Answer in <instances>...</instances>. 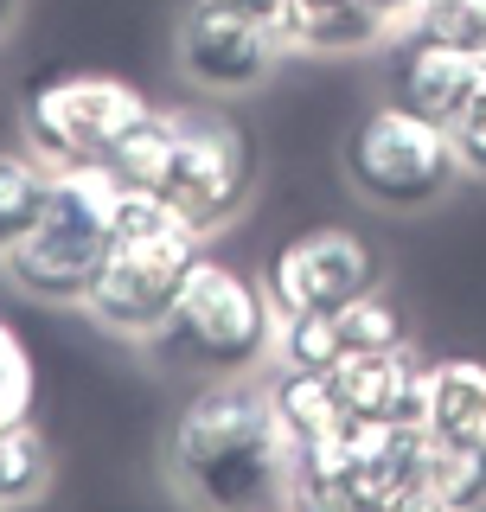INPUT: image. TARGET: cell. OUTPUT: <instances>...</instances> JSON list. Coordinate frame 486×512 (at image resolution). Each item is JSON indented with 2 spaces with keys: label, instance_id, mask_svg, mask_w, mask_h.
Wrapping results in <instances>:
<instances>
[{
  "label": "cell",
  "instance_id": "1",
  "mask_svg": "<svg viewBox=\"0 0 486 512\" xmlns=\"http://www.w3.org/2000/svg\"><path fill=\"white\" fill-rule=\"evenodd\" d=\"M167 461L186 500L199 506H275L288 500V448L256 384H212L180 410L167 436Z\"/></svg>",
  "mask_w": 486,
  "mask_h": 512
},
{
  "label": "cell",
  "instance_id": "2",
  "mask_svg": "<svg viewBox=\"0 0 486 512\" xmlns=\"http://www.w3.org/2000/svg\"><path fill=\"white\" fill-rule=\"evenodd\" d=\"M199 256H205V231H192L167 199H154V192H141V186H122L116 244H109L103 269H96L84 308L96 314V327H109V333H141V340H154V333L167 327L186 276L199 269Z\"/></svg>",
  "mask_w": 486,
  "mask_h": 512
},
{
  "label": "cell",
  "instance_id": "3",
  "mask_svg": "<svg viewBox=\"0 0 486 512\" xmlns=\"http://www.w3.org/2000/svg\"><path fill=\"white\" fill-rule=\"evenodd\" d=\"M116 205L122 180L109 167H52L39 224L7 250V276L32 301H58V308H84L96 269L116 244Z\"/></svg>",
  "mask_w": 486,
  "mask_h": 512
},
{
  "label": "cell",
  "instance_id": "4",
  "mask_svg": "<svg viewBox=\"0 0 486 512\" xmlns=\"http://www.w3.org/2000/svg\"><path fill=\"white\" fill-rule=\"evenodd\" d=\"M160 352L180 365H205V372H250V365L275 359V308L263 282L237 276L231 263L199 256L186 276L180 301H173L167 327L154 333Z\"/></svg>",
  "mask_w": 486,
  "mask_h": 512
},
{
  "label": "cell",
  "instance_id": "5",
  "mask_svg": "<svg viewBox=\"0 0 486 512\" xmlns=\"http://www.w3.org/2000/svg\"><path fill=\"white\" fill-rule=\"evenodd\" d=\"M141 116H148V96L103 71L39 77L20 103L26 148L52 167H109Z\"/></svg>",
  "mask_w": 486,
  "mask_h": 512
},
{
  "label": "cell",
  "instance_id": "6",
  "mask_svg": "<svg viewBox=\"0 0 486 512\" xmlns=\"http://www.w3.org/2000/svg\"><path fill=\"white\" fill-rule=\"evenodd\" d=\"M455 173H461L455 135L403 103L371 109L346 135V180L384 212H423L455 186Z\"/></svg>",
  "mask_w": 486,
  "mask_h": 512
},
{
  "label": "cell",
  "instance_id": "7",
  "mask_svg": "<svg viewBox=\"0 0 486 512\" xmlns=\"http://www.w3.org/2000/svg\"><path fill=\"white\" fill-rule=\"evenodd\" d=\"M167 116H173V148H167V167L154 180V199H167L192 231L212 237L250 199L256 148L237 122L212 116V109H167Z\"/></svg>",
  "mask_w": 486,
  "mask_h": 512
},
{
  "label": "cell",
  "instance_id": "8",
  "mask_svg": "<svg viewBox=\"0 0 486 512\" xmlns=\"http://www.w3.org/2000/svg\"><path fill=\"white\" fill-rule=\"evenodd\" d=\"M378 282H384L378 250H371L359 231H339V224L288 237V244L269 256V269H263V295H269L275 320H288V314H333V308H346V301L371 295Z\"/></svg>",
  "mask_w": 486,
  "mask_h": 512
},
{
  "label": "cell",
  "instance_id": "9",
  "mask_svg": "<svg viewBox=\"0 0 486 512\" xmlns=\"http://www.w3.org/2000/svg\"><path fill=\"white\" fill-rule=\"evenodd\" d=\"M282 58V32L243 20L224 0H199L180 20V64L205 90H256Z\"/></svg>",
  "mask_w": 486,
  "mask_h": 512
},
{
  "label": "cell",
  "instance_id": "10",
  "mask_svg": "<svg viewBox=\"0 0 486 512\" xmlns=\"http://www.w3.org/2000/svg\"><path fill=\"white\" fill-rule=\"evenodd\" d=\"M423 372L429 365L410 359V346H378V352H346L339 365H327L333 378V397H339V416L352 429L365 423H423Z\"/></svg>",
  "mask_w": 486,
  "mask_h": 512
},
{
  "label": "cell",
  "instance_id": "11",
  "mask_svg": "<svg viewBox=\"0 0 486 512\" xmlns=\"http://www.w3.org/2000/svg\"><path fill=\"white\" fill-rule=\"evenodd\" d=\"M480 84H486V58L455 52V45H442V39H423V32H403L397 64H391V103L455 128V116L474 103Z\"/></svg>",
  "mask_w": 486,
  "mask_h": 512
},
{
  "label": "cell",
  "instance_id": "12",
  "mask_svg": "<svg viewBox=\"0 0 486 512\" xmlns=\"http://www.w3.org/2000/svg\"><path fill=\"white\" fill-rule=\"evenodd\" d=\"M365 461V512H423V461H429V423H365L359 429Z\"/></svg>",
  "mask_w": 486,
  "mask_h": 512
},
{
  "label": "cell",
  "instance_id": "13",
  "mask_svg": "<svg viewBox=\"0 0 486 512\" xmlns=\"http://www.w3.org/2000/svg\"><path fill=\"white\" fill-rule=\"evenodd\" d=\"M282 45L288 52H320V58H339V52H365L378 45L391 20H384L371 0H282Z\"/></svg>",
  "mask_w": 486,
  "mask_h": 512
},
{
  "label": "cell",
  "instance_id": "14",
  "mask_svg": "<svg viewBox=\"0 0 486 512\" xmlns=\"http://www.w3.org/2000/svg\"><path fill=\"white\" fill-rule=\"evenodd\" d=\"M288 500L333 506V512H365V461H359V429H333L320 442H301L288 461Z\"/></svg>",
  "mask_w": 486,
  "mask_h": 512
},
{
  "label": "cell",
  "instance_id": "15",
  "mask_svg": "<svg viewBox=\"0 0 486 512\" xmlns=\"http://www.w3.org/2000/svg\"><path fill=\"white\" fill-rule=\"evenodd\" d=\"M423 423L442 442H486V359H435L429 365Z\"/></svg>",
  "mask_w": 486,
  "mask_h": 512
},
{
  "label": "cell",
  "instance_id": "16",
  "mask_svg": "<svg viewBox=\"0 0 486 512\" xmlns=\"http://www.w3.org/2000/svg\"><path fill=\"white\" fill-rule=\"evenodd\" d=\"M269 410H275V423H282L288 448L320 442V436H333V429H352L346 416H339L333 378L327 372H301V365H282V378L269 384Z\"/></svg>",
  "mask_w": 486,
  "mask_h": 512
},
{
  "label": "cell",
  "instance_id": "17",
  "mask_svg": "<svg viewBox=\"0 0 486 512\" xmlns=\"http://www.w3.org/2000/svg\"><path fill=\"white\" fill-rule=\"evenodd\" d=\"M486 506V442L429 436L423 461V512H474Z\"/></svg>",
  "mask_w": 486,
  "mask_h": 512
},
{
  "label": "cell",
  "instance_id": "18",
  "mask_svg": "<svg viewBox=\"0 0 486 512\" xmlns=\"http://www.w3.org/2000/svg\"><path fill=\"white\" fill-rule=\"evenodd\" d=\"M45 192H52V160H39L32 148H0V263L39 224Z\"/></svg>",
  "mask_w": 486,
  "mask_h": 512
},
{
  "label": "cell",
  "instance_id": "19",
  "mask_svg": "<svg viewBox=\"0 0 486 512\" xmlns=\"http://www.w3.org/2000/svg\"><path fill=\"white\" fill-rule=\"evenodd\" d=\"M403 32H423V39L486 58V0H416L403 13Z\"/></svg>",
  "mask_w": 486,
  "mask_h": 512
},
{
  "label": "cell",
  "instance_id": "20",
  "mask_svg": "<svg viewBox=\"0 0 486 512\" xmlns=\"http://www.w3.org/2000/svg\"><path fill=\"white\" fill-rule=\"evenodd\" d=\"M45 474H52V455H45V436L32 429V416L0 429V506L32 500L45 487Z\"/></svg>",
  "mask_w": 486,
  "mask_h": 512
},
{
  "label": "cell",
  "instance_id": "21",
  "mask_svg": "<svg viewBox=\"0 0 486 512\" xmlns=\"http://www.w3.org/2000/svg\"><path fill=\"white\" fill-rule=\"evenodd\" d=\"M333 340H339V359H346V352L403 346V314L378 295V288H371V295L346 301V308H333Z\"/></svg>",
  "mask_w": 486,
  "mask_h": 512
},
{
  "label": "cell",
  "instance_id": "22",
  "mask_svg": "<svg viewBox=\"0 0 486 512\" xmlns=\"http://www.w3.org/2000/svg\"><path fill=\"white\" fill-rule=\"evenodd\" d=\"M26 416H32V359H26L20 333L0 320V429L26 423Z\"/></svg>",
  "mask_w": 486,
  "mask_h": 512
},
{
  "label": "cell",
  "instance_id": "23",
  "mask_svg": "<svg viewBox=\"0 0 486 512\" xmlns=\"http://www.w3.org/2000/svg\"><path fill=\"white\" fill-rule=\"evenodd\" d=\"M448 135H455L461 167H467V173H486V84L474 90V103L455 116V128H448Z\"/></svg>",
  "mask_w": 486,
  "mask_h": 512
},
{
  "label": "cell",
  "instance_id": "24",
  "mask_svg": "<svg viewBox=\"0 0 486 512\" xmlns=\"http://www.w3.org/2000/svg\"><path fill=\"white\" fill-rule=\"evenodd\" d=\"M224 7H237L243 20H256V26H282V0H224Z\"/></svg>",
  "mask_w": 486,
  "mask_h": 512
},
{
  "label": "cell",
  "instance_id": "25",
  "mask_svg": "<svg viewBox=\"0 0 486 512\" xmlns=\"http://www.w3.org/2000/svg\"><path fill=\"white\" fill-rule=\"evenodd\" d=\"M371 7H378V13H384V20H403V13H410V7H416V0H371Z\"/></svg>",
  "mask_w": 486,
  "mask_h": 512
},
{
  "label": "cell",
  "instance_id": "26",
  "mask_svg": "<svg viewBox=\"0 0 486 512\" xmlns=\"http://www.w3.org/2000/svg\"><path fill=\"white\" fill-rule=\"evenodd\" d=\"M13 7H20V0H0V32H7V20H13Z\"/></svg>",
  "mask_w": 486,
  "mask_h": 512
}]
</instances>
